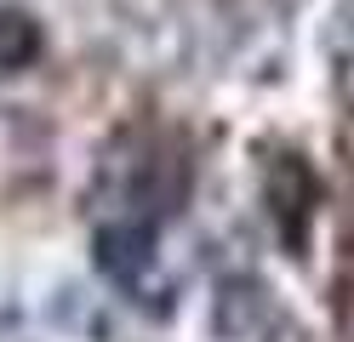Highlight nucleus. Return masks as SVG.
<instances>
[{
  "mask_svg": "<svg viewBox=\"0 0 354 342\" xmlns=\"http://www.w3.org/2000/svg\"><path fill=\"white\" fill-rule=\"evenodd\" d=\"M337 40L354 52V0H343V6H337Z\"/></svg>",
  "mask_w": 354,
  "mask_h": 342,
  "instance_id": "obj_5",
  "label": "nucleus"
},
{
  "mask_svg": "<svg viewBox=\"0 0 354 342\" xmlns=\"http://www.w3.org/2000/svg\"><path fill=\"white\" fill-rule=\"evenodd\" d=\"M337 331H343V342H354V285L337 296Z\"/></svg>",
  "mask_w": 354,
  "mask_h": 342,
  "instance_id": "obj_4",
  "label": "nucleus"
},
{
  "mask_svg": "<svg viewBox=\"0 0 354 342\" xmlns=\"http://www.w3.org/2000/svg\"><path fill=\"white\" fill-rule=\"evenodd\" d=\"M297 342H303V336H297Z\"/></svg>",
  "mask_w": 354,
  "mask_h": 342,
  "instance_id": "obj_6",
  "label": "nucleus"
},
{
  "mask_svg": "<svg viewBox=\"0 0 354 342\" xmlns=\"http://www.w3.org/2000/svg\"><path fill=\"white\" fill-rule=\"evenodd\" d=\"M154 263V217H115L97 228V268L120 285H138Z\"/></svg>",
  "mask_w": 354,
  "mask_h": 342,
  "instance_id": "obj_2",
  "label": "nucleus"
},
{
  "mask_svg": "<svg viewBox=\"0 0 354 342\" xmlns=\"http://www.w3.org/2000/svg\"><path fill=\"white\" fill-rule=\"evenodd\" d=\"M40 57V23L29 12H0V75H17Z\"/></svg>",
  "mask_w": 354,
  "mask_h": 342,
  "instance_id": "obj_3",
  "label": "nucleus"
},
{
  "mask_svg": "<svg viewBox=\"0 0 354 342\" xmlns=\"http://www.w3.org/2000/svg\"><path fill=\"white\" fill-rule=\"evenodd\" d=\"M263 200H269V217L280 228L286 245H303L308 240V217H315V200H320V182L308 171L303 154H274L263 166Z\"/></svg>",
  "mask_w": 354,
  "mask_h": 342,
  "instance_id": "obj_1",
  "label": "nucleus"
}]
</instances>
